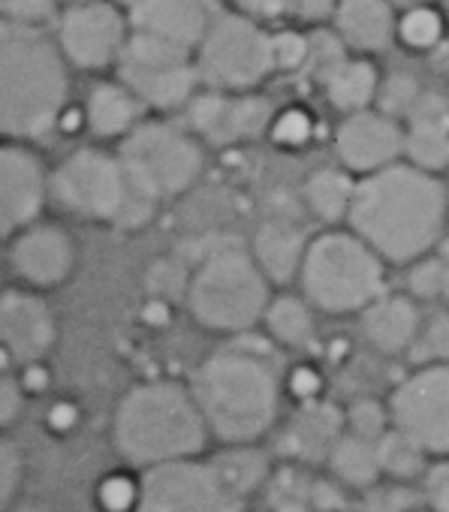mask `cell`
Segmentation results:
<instances>
[{"mask_svg": "<svg viewBox=\"0 0 449 512\" xmlns=\"http://www.w3.org/2000/svg\"><path fill=\"white\" fill-rule=\"evenodd\" d=\"M446 223H449V181H446Z\"/></svg>", "mask_w": 449, "mask_h": 512, "instance_id": "53", "label": "cell"}, {"mask_svg": "<svg viewBox=\"0 0 449 512\" xmlns=\"http://www.w3.org/2000/svg\"><path fill=\"white\" fill-rule=\"evenodd\" d=\"M55 10V0H0V16L13 25L37 28Z\"/></svg>", "mask_w": 449, "mask_h": 512, "instance_id": "44", "label": "cell"}, {"mask_svg": "<svg viewBox=\"0 0 449 512\" xmlns=\"http://www.w3.org/2000/svg\"><path fill=\"white\" fill-rule=\"evenodd\" d=\"M344 434V413L329 401H311L302 404L299 413L290 419L281 449L290 464H311L326 461L332 443Z\"/></svg>", "mask_w": 449, "mask_h": 512, "instance_id": "23", "label": "cell"}, {"mask_svg": "<svg viewBox=\"0 0 449 512\" xmlns=\"http://www.w3.org/2000/svg\"><path fill=\"white\" fill-rule=\"evenodd\" d=\"M389 425L428 458H449V365H419L386 401Z\"/></svg>", "mask_w": 449, "mask_h": 512, "instance_id": "11", "label": "cell"}, {"mask_svg": "<svg viewBox=\"0 0 449 512\" xmlns=\"http://www.w3.org/2000/svg\"><path fill=\"white\" fill-rule=\"evenodd\" d=\"M386 4L401 10H416V7H431V0H386Z\"/></svg>", "mask_w": 449, "mask_h": 512, "instance_id": "51", "label": "cell"}, {"mask_svg": "<svg viewBox=\"0 0 449 512\" xmlns=\"http://www.w3.org/2000/svg\"><path fill=\"white\" fill-rule=\"evenodd\" d=\"M335 0H293V13L302 22H323L335 13Z\"/></svg>", "mask_w": 449, "mask_h": 512, "instance_id": "50", "label": "cell"}, {"mask_svg": "<svg viewBox=\"0 0 449 512\" xmlns=\"http://www.w3.org/2000/svg\"><path fill=\"white\" fill-rule=\"evenodd\" d=\"M214 0H139L133 7L136 34L154 37L190 55L217 19Z\"/></svg>", "mask_w": 449, "mask_h": 512, "instance_id": "19", "label": "cell"}, {"mask_svg": "<svg viewBox=\"0 0 449 512\" xmlns=\"http://www.w3.org/2000/svg\"><path fill=\"white\" fill-rule=\"evenodd\" d=\"M61 46L76 67L100 70L112 64L124 49V19L103 0L73 7L61 22Z\"/></svg>", "mask_w": 449, "mask_h": 512, "instance_id": "18", "label": "cell"}, {"mask_svg": "<svg viewBox=\"0 0 449 512\" xmlns=\"http://www.w3.org/2000/svg\"><path fill=\"white\" fill-rule=\"evenodd\" d=\"M416 503H413V494L407 485H398V482H389V485H374L368 491H362V500H359V512H413Z\"/></svg>", "mask_w": 449, "mask_h": 512, "instance_id": "41", "label": "cell"}, {"mask_svg": "<svg viewBox=\"0 0 449 512\" xmlns=\"http://www.w3.org/2000/svg\"><path fill=\"white\" fill-rule=\"evenodd\" d=\"M353 187H356V178L341 169V166H323V169H314L305 181V205L308 211L326 223V229L332 226H341L347 220V211H350V202H353Z\"/></svg>", "mask_w": 449, "mask_h": 512, "instance_id": "28", "label": "cell"}, {"mask_svg": "<svg viewBox=\"0 0 449 512\" xmlns=\"http://www.w3.org/2000/svg\"><path fill=\"white\" fill-rule=\"evenodd\" d=\"M272 287L254 266L245 244H217L199 256L184 278V308L190 320L223 338H245L263 323Z\"/></svg>", "mask_w": 449, "mask_h": 512, "instance_id": "5", "label": "cell"}, {"mask_svg": "<svg viewBox=\"0 0 449 512\" xmlns=\"http://www.w3.org/2000/svg\"><path fill=\"white\" fill-rule=\"evenodd\" d=\"M220 479L230 485V491L248 503L257 491L266 488L269 476H272V461H269V452L260 446V443H251V446H223L220 452L211 455Z\"/></svg>", "mask_w": 449, "mask_h": 512, "instance_id": "26", "label": "cell"}, {"mask_svg": "<svg viewBox=\"0 0 449 512\" xmlns=\"http://www.w3.org/2000/svg\"><path fill=\"white\" fill-rule=\"evenodd\" d=\"M272 70V37L248 16H217L199 43L196 73L223 94H245Z\"/></svg>", "mask_w": 449, "mask_h": 512, "instance_id": "9", "label": "cell"}, {"mask_svg": "<svg viewBox=\"0 0 449 512\" xmlns=\"http://www.w3.org/2000/svg\"><path fill=\"white\" fill-rule=\"evenodd\" d=\"M7 263L22 290L46 296L73 281L79 269V244L64 223L40 217L10 235Z\"/></svg>", "mask_w": 449, "mask_h": 512, "instance_id": "13", "label": "cell"}, {"mask_svg": "<svg viewBox=\"0 0 449 512\" xmlns=\"http://www.w3.org/2000/svg\"><path fill=\"white\" fill-rule=\"evenodd\" d=\"M335 154L353 178L380 172L404 157V127L377 109L344 115L335 130Z\"/></svg>", "mask_w": 449, "mask_h": 512, "instance_id": "17", "label": "cell"}, {"mask_svg": "<svg viewBox=\"0 0 449 512\" xmlns=\"http://www.w3.org/2000/svg\"><path fill=\"white\" fill-rule=\"evenodd\" d=\"M326 97L329 103L344 112H365L371 109V103L377 100V88H380V76L374 70V64L362 61V58H344L326 79H323Z\"/></svg>", "mask_w": 449, "mask_h": 512, "instance_id": "29", "label": "cell"}, {"mask_svg": "<svg viewBox=\"0 0 449 512\" xmlns=\"http://www.w3.org/2000/svg\"><path fill=\"white\" fill-rule=\"evenodd\" d=\"M275 109L260 94H223L211 91L193 97L190 127L196 139L211 145H236L269 133Z\"/></svg>", "mask_w": 449, "mask_h": 512, "instance_id": "16", "label": "cell"}, {"mask_svg": "<svg viewBox=\"0 0 449 512\" xmlns=\"http://www.w3.org/2000/svg\"><path fill=\"white\" fill-rule=\"evenodd\" d=\"M338 40L359 52H383L395 40V13L386 0H341L335 7Z\"/></svg>", "mask_w": 449, "mask_h": 512, "instance_id": "24", "label": "cell"}, {"mask_svg": "<svg viewBox=\"0 0 449 512\" xmlns=\"http://www.w3.org/2000/svg\"><path fill=\"white\" fill-rule=\"evenodd\" d=\"M395 37L413 49V52H425L431 46L440 43L443 37V19L437 16V10L431 7H416V10H404V16L395 25Z\"/></svg>", "mask_w": 449, "mask_h": 512, "instance_id": "33", "label": "cell"}, {"mask_svg": "<svg viewBox=\"0 0 449 512\" xmlns=\"http://www.w3.org/2000/svg\"><path fill=\"white\" fill-rule=\"evenodd\" d=\"M440 299L449 305V263H446V272H443V290H440Z\"/></svg>", "mask_w": 449, "mask_h": 512, "instance_id": "52", "label": "cell"}, {"mask_svg": "<svg viewBox=\"0 0 449 512\" xmlns=\"http://www.w3.org/2000/svg\"><path fill=\"white\" fill-rule=\"evenodd\" d=\"M245 506L220 479L211 455H199L139 473L133 512H245Z\"/></svg>", "mask_w": 449, "mask_h": 512, "instance_id": "10", "label": "cell"}, {"mask_svg": "<svg viewBox=\"0 0 449 512\" xmlns=\"http://www.w3.org/2000/svg\"><path fill=\"white\" fill-rule=\"evenodd\" d=\"M347 58V52H344V43L338 40V34H314L311 40H308V67H311V73L323 82L341 61Z\"/></svg>", "mask_w": 449, "mask_h": 512, "instance_id": "42", "label": "cell"}, {"mask_svg": "<svg viewBox=\"0 0 449 512\" xmlns=\"http://www.w3.org/2000/svg\"><path fill=\"white\" fill-rule=\"evenodd\" d=\"M266 497L272 512H314L311 509V476L302 464H281L266 482Z\"/></svg>", "mask_w": 449, "mask_h": 512, "instance_id": "32", "label": "cell"}, {"mask_svg": "<svg viewBox=\"0 0 449 512\" xmlns=\"http://www.w3.org/2000/svg\"><path fill=\"white\" fill-rule=\"evenodd\" d=\"M425 503H428V512H449V458L428 464V470H425Z\"/></svg>", "mask_w": 449, "mask_h": 512, "instance_id": "48", "label": "cell"}, {"mask_svg": "<svg viewBox=\"0 0 449 512\" xmlns=\"http://www.w3.org/2000/svg\"><path fill=\"white\" fill-rule=\"evenodd\" d=\"M272 61H275V70H299L305 67L308 61V37H299V34H275L272 37Z\"/></svg>", "mask_w": 449, "mask_h": 512, "instance_id": "45", "label": "cell"}, {"mask_svg": "<svg viewBox=\"0 0 449 512\" xmlns=\"http://www.w3.org/2000/svg\"><path fill=\"white\" fill-rule=\"evenodd\" d=\"M389 428H392V425H389V410H386L383 401L359 398V401H353V404L344 410V431L353 434V437H362V440L377 443Z\"/></svg>", "mask_w": 449, "mask_h": 512, "instance_id": "35", "label": "cell"}, {"mask_svg": "<svg viewBox=\"0 0 449 512\" xmlns=\"http://www.w3.org/2000/svg\"><path fill=\"white\" fill-rule=\"evenodd\" d=\"M58 314L46 296L13 287L0 290V368L25 371L43 365L58 347Z\"/></svg>", "mask_w": 449, "mask_h": 512, "instance_id": "14", "label": "cell"}, {"mask_svg": "<svg viewBox=\"0 0 449 512\" xmlns=\"http://www.w3.org/2000/svg\"><path fill=\"white\" fill-rule=\"evenodd\" d=\"M88 127L100 139H124L139 124V100L124 85H97L88 97Z\"/></svg>", "mask_w": 449, "mask_h": 512, "instance_id": "30", "label": "cell"}, {"mask_svg": "<svg viewBox=\"0 0 449 512\" xmlns=\"http://www.w3.org/2000/svg\"><path fill=\"white\" fill-rule=\"evenodd\" d=\"M25 473L28 467H25L22 449L7 434H0V512H10L13 503L19 500Z\"/></svg>", "mask_w": 449, "mask_h": 512, "instance_id": "36", "label": "cell"}, {"mask_svg": "<svg viewBox=\"0 0 449 512\" xmlns=\"http://www.w3.org/2000/svg\"><path fill=\"white\" fill-rule=\"evenodd\" d=\"M49 169L22 142H0V235H13L43 217Z\"/></svg>", "mask_w": 449, "mask_h": 512, "instance_id": "15", "label": "cell"}, {"mask_svg": "<svg viewBox=\"0 0 449 512\" xmlns=\"http://www.w3.org/2000/svg\"><path fill=\"white\" fill-rule=\"evenodd\" d=\"M25 413V386L16 371L0 368V434H7Z\"/></svg>", "mask_w": 449, "mask_h": 512, "instance_id": "43", "label": "cell"}, {"mask_svg": "<svg viewBox=\"0 0 449 512\" xmlns=\"http://www.w3.org/2000/svg\"><path fill=\"white\" fill-rule=\"evenodd\" d=\"M73 7H82V4H94V0H70Z\"/></svg>", "mask_w": 449, "mask_h": 512, "instance_id": "54", "label": "cell"}, {"mask_svg": "<svg viewBox=\"0 0 449 512\" xmlns=\"http://www.w3.org/2000/svg\"><path fill=\"white\" fill-rule=\"evenodd\" d=\"M317 311L293 293L272 296L266 314H263V329L272 347L278 350H305L317 338Z\"/></svg>", "mask_w": 449, "mask_h": 512, "instance_id": "25", "label": "cell"}, {"mask_svg": "<svg viewBox=\"0 0 449 512\" xmlns=\"http://www.w3.org/2000/svg\"><path fill=\"white\" fill-rule=\"evenodd\" d=\"M49 202L85 223L112 229H142L157 205L148 202L127 178L118 154L79 148L49 172Z\"/></svg>", "mask_w": 449, "mask_h": 512, "instance_id": "7", "label": "cell"}, {"mask_svg": "<svg viewBox=\"0 0 449 512\" xmlns=\"http://www.w3.org/2000/svg\"><path fill=\"white\" fill-rule=\"evenodd\" d=\"M118 61L124 88L139 103L154 109H175L187 103L199 82V73L190 64L187 52L145 34H133L130 40H124Z\"/></svg>", "mask_w": 449, "mask_h": 512, "instance_id": "12", "label": "cell"}, {"mask_svg": "<svg viewBox=\"0 0 449 512\" xmlns=\"http://www.w3.org/2000/svg\"><path fill=\"white\" fill-rule=\"evenodd\" d=\"M187 389L211 440L220 446H251L281 419L284 368L272 344L236 338L196 365Z\"/></svg>", "mask_w": 449, "mask_h": 512, "instance_id": "2", "label": "cell"}, {"mask_svg": "<svg viewBox=\"0 0 449 512\" xmlns=\"http://www.w3.org/2000/svg\"><path fill=\"white\" fill-rule=\"evenodd\" d=\"M296 284L317 314L350 317L386 293V263L347 226H332L308 238Z\"/></svg>", "mask_w": 449, "mask_h": 512, "instance_id": "6", "label": "cell"}, {"mask_svg": "<svg viewBox=\"0 0 449 512\" xmlns=\"http://www.w3.org/2000/svg\"><path fill=\"white\" fill-rule=\"evenodd\" d=\"M326 470L347 491H368L383 479L377 467V446L347 431L332 443L326 455Z\"/></svg>", "mask_w": 449, "mask_h": 512, "instance_id": "27", "label": "cell"}, {"mask_svg": "<svg viewBox=\"0 0 449 512\" xmlns=\"http://www.w3.org/2000/svg\"><path fill=\"white\" fill-rule=\"evenodd\" d=\"M109 437L124 467L136 473L199 458L211 443L187 383L169 377L133 383L112 410Z\"/></svg>", "mask_w": 449, "mask_h": 512, "instance_id": "3", "label": "cell"}, {"mask_svg": "<svg viewBox=\"0 0 449 512\" xmlns=\"http://www.w3.org/2000/svg\"><path fill=\"white\" fill-rule=\"evenodd\" d=\"M362 338L383 356H401L413 350L422 332V311L407 293H383L359 314Z\"/></svg>", "mask_w": 449, "mask_h": 512, "instance_id": "21", "label": "cell"}, {"mask_svg": "<svg viewBox=\"0 0 449 512\" xmlns=\"http://www.w3.org/2000/svg\"><path fill=\"white\" fill-rule=\"evenodd\" d=\"M404 127V160L422 172L440 175L449 169V100L422 91Z\"/></svg>", "mask_w": 449, "mask_h": 512, "instance_id": "20", "label": "cell"}, {"mask_svg": "<svg viewBox=\"0 0 449 512\" xmlns=\"http://www.w3.org/2000/svg\"><path fill=\"white\" fill-rule=\"evenodd\" d=\"M350 491L338 485L332 476H314L311 479V509L314 512H347Z\"/></svg>", "mask_w": 449, "mask_h": 512, "instance_id": "46", "label": "cell"}, {"mask_svg": "<svg viewBox=\"0 0 449 512\" xmlns=\"http://www.w3.org/2000/svg\"><path fill=\"white\" fill-rule=\"evenodd\" d=\"M419 97H422L419 82L407 73H395L386 82H380V88H377V112L404 124Z\"/></svg>", "mask_w": 449, "mask_h": 512, "instance_id": "34", "label": "cell"}, {"mask_svg": "<svg viewBox=\"0 0 449 512\" xmlns=\"http://www.w3.org/2000/svg\"><path fill=\"white\" fill-rule=\"evenodd\" d=\"M118 4H127V7H136V4H139V0H118Z\"/></svg>", "mask_w": 449, "mask_h": 512, "instance_id": "55", "label": "cell"}, {"mask_svg": "<svg viewBox=\"0 0 449 512\" xmlns=\"http://www.w3.org/2000/svg\"><path fill=\"white\" fill-rule=\"evenodd\" d=\"M413 347L425 365H449V314H437L434 320L422 323Z\"/></svg>", "mask_w": 449, "mask_h": 512, "instance_id": "40", "label": "cell"}, {"mask_svg": "<svg viewBox=\"0 0 449 512\" xmlns=\"http://www.w3.org/2000/svg\"><path fill=\"white\" fill-rule=\"evenodd\" d=\"M118 160L133 187L157 208L184 196L205 169L202 142L166 121L136 124L121 139Z\"/></svg>", "mask_w": 449, "mask_h": 512, "instance_id": "8", "label": "cell"}, {"mask_svg": "<svg viewBox=\"0 0 449 512\" xmlns=\"http://www.w3.org/2000/svg\"><path fill=\"white\" fill-rule=\"evenodd\" d=\"M67 70L52 40L25 25L0 22V142L49 136L67 106Z\"/></svg>", "mask_w": 449, "mask_h": 512, "instance_id": "4", "label": "cell"}, {"mask_svg": "<svg viewBox=\"0 0 449 512\" xmlns=\"http://www.w3.org/2000/svg\"><path fill=\"white\" fill-rule=\"evenodd\" d=\"M269 136L278 148H287V151H299L311 142L314 136V121L308 112L302 109H284L272 118V127H269Z\"/></svg>", "mask_w": 449, "mask_h": 512, "instance_id": "38", "label": "cell"}, {"mask_svg": "<svg viewBox=\"0 0 449 512\" xmlns=\"http://www.w3.org/2000/svg\"><path fill=\"white\" fill-rule=\"evenodd\" d=\"M374 446H377V467H380V476H386L389 482L410 485L413 479L425 476V470H428V455H425L410 437H404L401 431L389 428Z\"/></svg>", "mask_w": 449, "mask_h": 512, "instance_id": "31", "label": "cell"}, {"mask_svg": "<svg viewBox=\"0 0 449 512\" xmlns=\"http://www.w3.org/2000/svg\"><path fill=\"white\" fill-rule=\"evenodd\" d=\"M344 226L386 266H413L446 232V181L398 160L356 178Z\"/></svg>", "mask_w": 449, "mask_h": 512, "instance_id": "1", "label": "cell"}, {"mask_svg": "<svg viewBox=\"0 0 449 512\" xmlns=\"http://www.w3.org/2000/svg\"><path fill=\"white\" fill-rule=\"evenodd\" d=\"M443 272H446V260L440 256L428 253L422 260H416L410 266V275H407V296L413 302H431V299H440V290H443Z\"/></svg>", "mask_w": 449, "mask_h": 512, "instance_id": "39", "label": "cell"}, {"mask_svg": "<svg viewBox=\"0 0 449 512\" xmlns=\"http://www.w3.org/2000/svg\"><path fill=\"white\" fill-rule=\"evenodd\" d=\"M320 389H323V377H320L317 368L299 365L293 371H284V395L290 392L299 404L320 401Z\"/></svg>", "mask_w": 449, "mask_h": 512, "instance_id": "47", "label": "cell"}, {"mask_svg": "<svg viewBox=\"0 0 449 512\" xmlns=\"http://www.w3.org/2000/svg\"><path fill=\"white\" fill-rule=\"evenodd\" d=\"M242 7V13L257 22V19H281L287 13H293V0H236Z\"/></svg>", "mask_w": 449, "mask_h": 512, "instance_id": "49", "label": "cell"}, {"mask_svg": "<svg viewBox=\"0 0 449 512\" xmlns=\"http://www.w3.org/2000/svg\"><path fill=\"white\" fill-rule=\"evenodd\" d=\"M308 238L311 235L305 229L287 220H266L263 226H257V232L251 235V244L245 247L251 253L254 266L269 281V287H290L299 278Z\"/></svg>", "mask_w": 449, "mask_h": 512, "instance_id": "22", "label": "cell"}, {"mask_svg": "<svg viewBox=\"0 0 449 512\" xmlns=\"http://www.w3.org/2000/svg\"><path fill=\"white\" fill-rule=\"evenodd\" d=\"M139 497V476L127 470H112L97 485V506L100 512H133Z\"/></svg>", "mask_w": 449, "mask_h": 512, "instance_id": "37", "label": "cell"}]
</instances>
